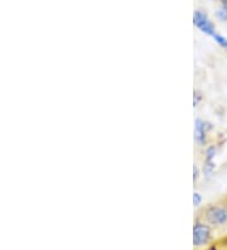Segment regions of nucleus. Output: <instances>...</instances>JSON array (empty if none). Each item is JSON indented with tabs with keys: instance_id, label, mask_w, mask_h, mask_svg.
I'll return each instance as SVG.
<instances>
[{
	"instance_id": "2",
	"label": "nucleus",
	"mask_w": 227,
	"mask_h": 250,
	"mask_svg": "<svg viewBox=\"0 0 227 250\" xmlns=\"http://www.w3.org/2000/svg\"><path fill=\"white\" fill-rule=\"evenodd\" d=\"M193 21H194V24H196V27L200 28L203 33L208 34V36H215L216 34L215 28H213V25H212L211 21H208V18H207V17L203 14V13H201V12L194 13Z\"/></svg>"
},
{
	"instance_id": "7",
	"label": "nucleus",
	"mask_w": 227,
	"mask_h": 250,
	"mask_svg": "<svg viewBox=\"0 0 227 250\" xmlns=\"http://www.w3.org/2000/svg\"><path fill=\"white\" fill-rule=\"evenodd\" d=\"M213 168H215V166H213L212 162H206V166H205V173L211 174L212 171H213Z\"/></svg>"
},
{
	"instance_id": "5",
	"label": "nucleus",
	"mask_w": 227,
	"mask_h": 250,
	"mask_svg": "<svg viewBox=\"0 0 227 250\" xmlns=\"http://www.w3.org/2000/svg\"><path fill=\"white\" fill-rule=\"evenodd\" d=\"M213 38H215V40L217 41V43H218V44H220V46L224 47L225 49H227V40H225L224 37L218 36V34H215V36H213Z\"/></svg>"
},
{
	"instance_id": "8",
	"label": "nucleus",
	"mask_w": 227,
	"mask_h": 250,
	"mask_svg": "<svg viewBox=\"0 0 227 250\" xmlns=\"http://www.w3.org/2000/svg\"><path fill=\"white\" fill-rule=\"evenodd\" d=\"M216 153V149L212 146V148H209L208 150H207V162H211L212 158H213V156H215Z\"/></svg>"
},
{
	"instance_id": "1",
	"label": "nucleus",
	"mask_w": 227,
	"mask_h": 250,
	"mask_svg": "<svg viewBox=\"0 0 227 250\" xmlns=\"http://www.w3.org/2000/svg\"><path fill=\"white\" fill-rule=\"evenodd\" d=\"M211 239V230L205 224H196L193 228V244L196 247H205Z\"/></svg>"
},
{
	"instance_id": "4",
	"label": "nucleus",
	"mask_w": 227,
	"mask_h": 250,
	"mask_svg": "<svg viewBox=\"0 0 227 250\" xmlns=\"http://www.w3.org/2000/svg\"><path fill=\"white\" fill-rule=\"evenodd\" d=\"M194 138L198 143H205V123L202 120H197L196 129H194Z\"/></svg>"
},
{
	"instance_id": "9",
	"label": "nucleus",
	"mask_w": 227,
	"mask_h": 250,
	"mask_svg": "<svg viewBox=\"0 0 227 250\" xmlns=\"http://www.w3.org/2000/svg\"><path fill=\"white\" fill-rule=\"evenodd\" d=\"M201 202V196L200 193H194V197H193V204L194 206H198Z\"/></svg>"
},
{
	"instance_id": "6",
	"label": "nucleus",
	"mask_w": 227,
	"mask_h": 250,
	"mask_svg": "<svg viewBox=\"0 0 227 250\" xmlns=\"http://www.w3.org/2000/svg\"><path fill=\"white\" fill-rule=\"evenodd\" d=\"M217 16H218V18L222 19V21H224V19H227V4H225L221 9L218 10Z\"/></svg>"
},
{
	"instance_id": "3",
	"label": "nucleus",
	"mask_w": 227,
	"mask_h": 250,
	"mask_svg": "<svg viewBox=\"0 0 227 250\" xmlns=\"http://www.w3.org/2000/svg\"><path fill=\"white\" fill-rule=\"evenodd\" d=\"M207 219L212 225H224L227 221V211L222 208H212L207 212Z\"/></svg>"
}]
</instances>
